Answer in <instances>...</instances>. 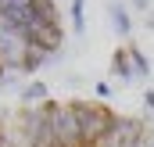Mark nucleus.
<instances>
[{
  "mask_svg": "<svg viewBox=\"0 0 154 147\" xmlns=\"http://www.w3.org/2000/svg\"><path fill=\"white\" fill-rule=\"evenodd\" d=\"M129 61H133V72H136V75H147V72H151V61H147L136 47H129Z\"/></svg>",
  "mask_w": 154,
  "mask_h": 147,
  "instance_id": "obj_5",
  "label": "nucleus"
},
{
  "mask_svg": "<svg viewBox=\"0 0 154 147\" xmlns=\"http://www.w3.org/2000/svg\"><path fill=\"white\" fill-rule=\"evenodd\" d=\"M108 14H111V22H115V29H118V36H129L133 33V22H129V11H125V4H111L108 7Z\"/></svg>",
  "mask_w": 154,
  "mask_h": 147,
  "instance_id": "obj_3",
  "label": "nucleus"
},
{
  "mask_svg": "<svg viewBox=\"0 0 154 147\" xmlns=\"http://www.w3.org/2000/svg\"><path fill=\"white\" fill-rule=\"evenodd\" d=\"M72 25L75 33H82V0H72Z\"/></svg>",
  "mask_w": 154,
  "mask_h": 147,
  "instance_id": "obj_6",
  "label": "nucleus"
},
{
  "mask_svg": "<svg viewBox=\"0 0 154 147\" xmlns=\"http://www.w3.org/2000/svg\"><path fill=\"white\" fill-rule=\"evenodd\" d=\"M111 72L118 79H133V61H129V50H115V58H111Z\"/></svg>",
  "mask_w": 154,
  "mask_h": 147,
  "instance_id": "obj_4",
  "label": "nucleus"
},
{
  "mask_svg": "<svg viewBox=\"0 0 154 147\" xmlns=\"http://www.w3.org/2000/svg\"><path fill=\"white\" fill-rule=\"evenodd\" d=\"M143 104H147V111L154 115V90H143Z\"/></svg>",
  "mask_w": 154,
  "mask_h": 147,
  "instance_id": "obj_7",
  "label": "nucleus"
},
{
  "mask_svg": "<svg viewBox=\"0 0 154 147\" xmlns=\"http://www.w3.org/2000/svg\"><path fill=\"white\" fill-rule=\"evenodd\" d=\"M61 43L57 0H0V83L36 72Z\"/></svg>",
  "mask_w": 154,
  "mask_h": 147,
  "instance_id": "obj_2",
  "label": "nucleus"
},
{
  "mask_svg": "<svg viewBox=\"0 0 154 147\" xmlns=\"http://www.w3.org/2000/svg\"><path fill=\"white\" fill-rule=\"evenodd\" d=\"M0 147H154V129L97 101H43L0 118Z\"/></svg>",
  "mask_w": 154,
  "mask_h": 147,
  "instance_id": "obj_1",
  "label": "nucleus"
},
{
  "mask_svg": "<svg viewBox=\"0 0 154 147\" xmlns=\"http://www.w3.org/2000/svg\"><path fill=\"white\" fill-rule=\"evenodd\" d=\"M133 7H140V11L147 14V11H151V0H133Z\"/></svg>",
  "mask_w": 154,
  "mask_h": 147,
  "instance_id": "obj_8",
  "label": "nucleus"
}]
</instances>
